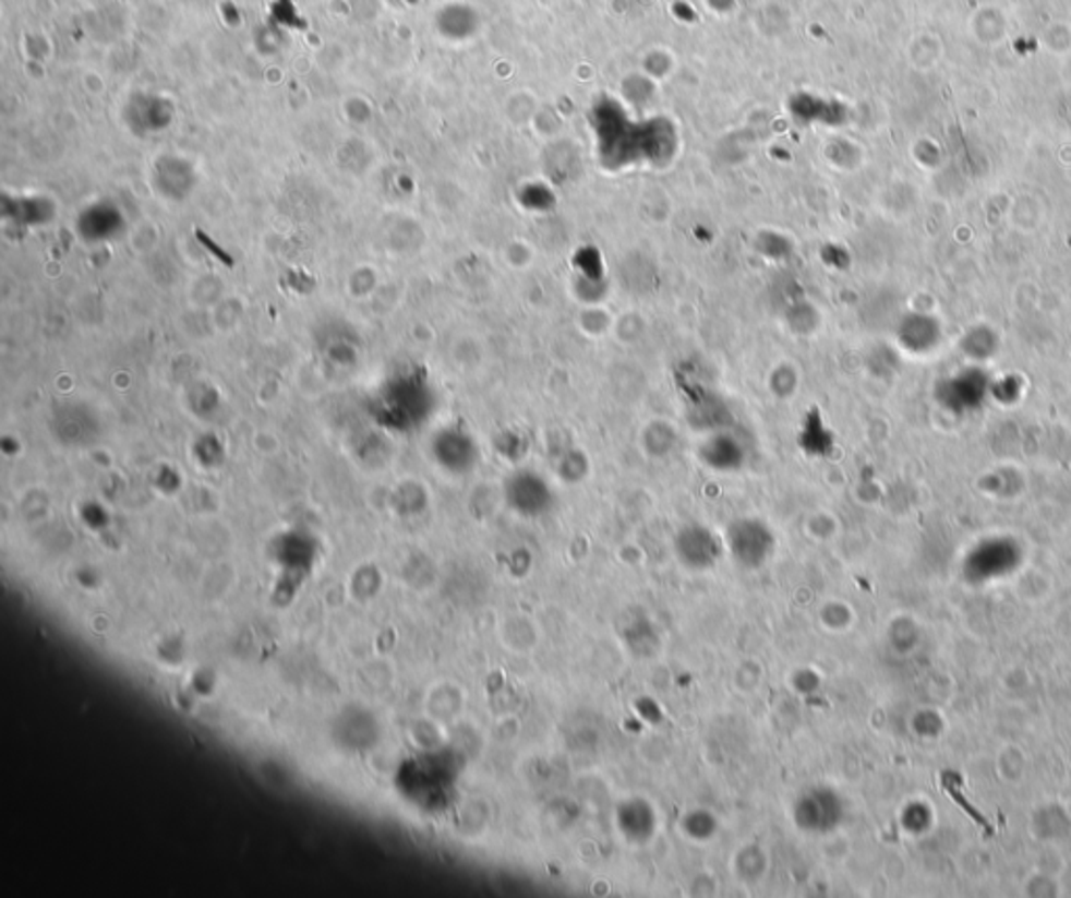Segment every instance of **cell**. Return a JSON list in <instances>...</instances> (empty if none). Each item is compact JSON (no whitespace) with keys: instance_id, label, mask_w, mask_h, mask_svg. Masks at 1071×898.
Segmentation results:
<instances>
[{"instance_id":"obj_9","label":"cell","mask_w":1071,"mask_h":898,"mask_svg":"<svg viewBox=\"0 0 1071 898\" xmlns=\"http://www.w3.org/2000/svg\"><path fill=\"white\" fill-rule=\"evenodd\" d=\"M687 822L697 823L687 827L690 838H697V840H706L710 836H714L715 822L714 817L710 813H703V811H697V813H690L687 817Z\"/></svg>"},{"instance_id":"obj_5","label":"cell","mask_w":1071,"mask_h":898,"mask_svg":"<svg viewBox=\"0 0 1071 898\" xmlns=\"http://www.w3.org/2000/svg\"><path fill=\"white\" fill-rule=\"evenodd\" d=\"M699 457L710 469L715 471H739L747 462V448L741 438L731 434L726 428L714 430V434L701 444Z\"/></svg>"},{"instance_id":"obj_4","label":"cell","mask_w":1071,"mask_h":898,"mask_svg":"<svg viewBox=\"0 0 1071 898\" xmlns=\"http://www.w3.org/2000/svg\"><path fill=\"white\" fill-rule=\"evenodd\" d=\"M674 551L681 564L695 572L714 567L722 555V542L703 524H687L674 539Z\"/></svg>"},{"instance_id":"obj_3","label":"cell","mask_w":1071,"mask_h":898,"mask_svg":"<svg viewBox=\"0 0 1071 898\" xmlns=\"http://www.w3.org/2000/svg\"><path fill=\"white\" fill-rule=\"evenodd\" d=\"M505 499L515 514L534 519L551 512L555 492L534 469H519L505 484Z\"/></svg>"},{"instance_id":"obj_2","label":"cell","mask_w":1071,"mask_h":898,"mask_svg":"<svg viewBox=\"0 0 1071 898\" xmlns=\"http://www.w3.org/2000/svg\"><path fill=\"white\" fill-rule=\"evenodd\" d=\"M731 558L745 570H758L772 558L777 539L770 526L758 517H741L731 522L724 535Z\"/></svg>"},{"instance_id":"obj_6","label":"cell","mask_w":1071,"mask_h":898,"mask_svg":"<svg viewBox=\"0 0 1071 898\" xmlns=\"http://www.w3.org/2000/svg\"><path fill=\"white\" fill-rule=\"evenodd\" d=\"M617 827L628 842L642 845V842H649L653 838L655 827H658V817H655L653 806L647 800L633 798V800L619 804Z\"/></svg>"},{"instance_id":"obj_7","label":"cell","mask_w":1071,"mask_h":898,"mask_svg":"<svg viewBox=\"0 0 1071 898\" xmlns=\"http://www.w3.org/2000/svg\"><path fill=\"white\" fill-rule=\"evenodd\" d=\"M440 457L448 467H453L457 471H465V469L473 467V463L478 459V448H476L471 438L462 436V434H450L440 444Z\"/></svg>"},{"instance_id":"obj_8","label":"cell","mask_w":1071,"mask_h":898,"mask_svg":"<svg viewBox=\"0 0 1071 898\" xmlns=\"http://www.w3.org/2000/svg\"><path fill=\"white\" fill-rule=\"evenodd\" d=\"M362 715L364 713H360V710H354V713L350 710V713H346L341 717V720H339L341 722L339 725V735H341L339 742H344L348 747H354V750H358V747H371V745L377 742V731H371V729H362L360 731V725L358 722L362 720Z\"/></svg>"},{"instance_id":"obj_1","label":"cell","mask_w":1071,"mask_h":898,"mask_svg":"<svg viewBox=\"0 0 1071 898\" xmlns=\"http://www.w3.org/2000/svg\"><path fill=\"white\" fill-rule=\"evenodd\" d=\"M457 770L455 758L444 752L419 756L400 769V792L425 811H442L453 800Z\"/></svg>"}]
</instances>
